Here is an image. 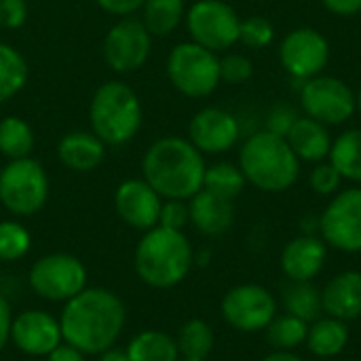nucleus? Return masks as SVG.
<instances>
[{"label": "nucleus", "instance_id": "1", "mask_svg": "<svg viewBox=\"0 0 361 361\" xmlns=\"http://www.w3.org/2000/svg\"><path fill=\"white\" fill-rule=\"evenodd\" d=\"M125 319V305L114 292L85 288L70 298L61 311V338L85 355H102L116 345Z\"/></svg>", "mask_w": 361, "mask_h": 361}, {"label": "nucleus", "instance_id": "2", "mask_svg": "<svg viewBox=\"0 0 361 361\" xmlns=\"http://www.w3.org/2000/svg\"><path fill=\"white\" fill-rule=\"evenodd\" d=\"M205 154L188 137L165 135L152 142L142 159V178L163 197L188 201L203 188Z\"/></svg>", "mask_w": 361, "mask_h": 361}, {"label": "nucleus", "instance_id": "3", "mask_svg": "<svg viewBox=\"0 0 361 361\" xmlns=\"http://www.w3.org/2000/svg\"><path fill=\"white\" fill-rule=\"evenodd\" d=\"M237 165L250 186L260 192L277 195L290 190L298 182L302 163L286 137L260 129L241 144Z\"/></svg>", "mask_w": 361, "mask_h": 361}, {"label": "nucleus", "instance_id": "4", "mask_svg": "<svg viewBox=\"0 0 361 361\" xmlns=\"http://www.w3.org/2000/svg\"><path fill=\"white\" fill-rule=\"evenodd\" d=\"M133 264L137 277L146 286L154 290H169L188 277L195 264V252L182 231L154 226L140 239Z\"/></svg>", "mask_w": 361, "mask_h": 361}, {"label": "nucleus", "instance_id": "5", "mask_svg": "<svg viewBox=\"0 0 361 361\" xmlns=\"http://www.w3.org/2000/svg\"><path fill=\"white\" fill-rule=\"evenodd\" d=\"M144 108L133 87L123 80L102 82L89 104L91 131L112 148L129 144L142 129Z\"/></svg>", "mask_w": 361, "mask_h": 361}, {"label": "nucleus", "instance_id": "6", "mask_svg": "<svg viewBox=\"0 0 361 361\" xmlns=\"http://www.w3.org/2000/svg\"><path fill=\"white\" fill-rule=\"evenodd\" d=\"M171 87L190 99H205L220 87V55L192 42H178L165 61Z\"/></svg>", "mask_w": 361, "mask_h": 361}, {"label": "nucleus", "instance_id": "7", "mask_svg": "<svg viewBox=\"0 0 361 361\" xmlns=\"http://www.w3.org/2000/svg\"><path fill=\"white\" fill-rule=\"evenodd\" d=\"M49 199V176L40 161L25 157L0 169V203L15 218L38 214Z\"/></svg>", "mask_w": 361, "mask_h": 361}, {"label": "nucleus", "instance_id": "8", "mask_svg": "<svg viewBox=\"0 0 361 361\" xmlns=\"http://www.w3.org/2000/svg\"><path fill=\"white\" fill-rule=\"evenodd\" d=\"M298 102L305 116L326 127H343L357 114V93L338 76L317 74L298 85Z\"/></svg>", "mask_w": 361, "mask_h": 361}, {"label": "nucleus", "instance_id": "9", "mask_svg": "<svg viewBox=\"0 0 361 361\" xmlns=\"http://www.w3.org/2000/svg\"><path fill=\"white\" fill-rule=\"evenodd\" d=\"M184 23L192 42L218 55L239 42L241 17L224 0H195L186 8Z\"/></svg>", "mask_w": 361, "mask_h": 361}, {"label": "nucleus", "instance_id": "10", "mask_svg": "<svg viewBox=\"0 0 361 361\" xmlns=\"http://www.w3.org/2000/svg\"><path fill=\"white\" fill-rule=\"evenodd\" d=\"M330 40L326 38V34L311 25L290 30L281 38L277 51L279 63L290 74L294 89H298L302 80L324 74L330 63Z\"/></svg>", "mask_w": 361, "mask_h": 361}, {"label": "nucleus", "instance_id": "11", "mask_svg": "<svg viewBox=\"0 0 361 361\" xmlns=\"http://www.w3.org/2000/svg\"><path fill=\"white\" fill-rule=\"evenodd\" d=\"M319 237L343 254L361 252V186H347L330 197L319 216Z\"/></svg>", "mask_w": 361, "mask_h": 361}, {"label": "nucleus", "instance_id": "12", "mask_svg": "<svg viewBox=\"0 0 361 361\" xmlns=\"http://www.w3.org/2000/svg\"><path fill=\"white\" fill-rule=\"evenodd\" d=\"M27 281L42 300L68 302L87 288V269L72 254H47L34 262Z\"/></svg>", "mask_w": 361, "mask_h": 361}, {"label": "nucleus", "instance_id": "13", "mask_svg": "<svg viewBox=\"0 0 361 361\" xmlns=\"http://www.w3.org/2000/svg\"><path fill=\"white\" fill-rule=\"evenodd\" d=\"M152 53V34L142 19L121 17L104 36L102 55L106 66L116 74L137 72Z\"/></svg>", "mask_w": 361, "mask_h": 361}, {"label": "nucleus", "instance_id": "14", "mask_svg": "<svg viewBox=\"0 0 361 361\" xmlns=\"http://www.w3.org/2000/svg\"><path fill=\"white\" fill-rule=\"evenodd\" d=\"M224 322L243 334H256L269 328L277 315V298L258 283H241L228 290L220 305Z\"/></svg>", "mask_w": 361, "mask_h": 361}, {"label": "nucleus", "instance_id": "15", "mask_svg": "<svg viewBox=\"0 0 361 361\" xmlns=\"http://www.w3.org/2000/svg\"><path fill=\"white\" fill-rule=\"evenodd\" d=\"M188 140L201 154L218 157L239 144L241 123L233 112L220 106H205L190 118Z\"/></svg>", "mask_w": 361, "mask_h": 361}, {"label": "nucleus", "instance_id": "16", "mask_svg": "<svg viewBox=\"0 0 361 361\" xmlns=\"http://www.w3.org/2000/svg\"><path fill=\"white\" fill-rule=\"evenodd\" d=\"M161 205L163 197L144 178H129L121 182L114 192V209L118 218L142 233L159 226Z\"/></svg>", "mask_w": 361, "mask_h": 361}, {"label": "nucleus", "instance_id": "17", "mask_svg": "<svg viewBox=\"0 0 361 361\" xmlns=\"http://www.w3.org/2000/svg\"><path fill=\"white\" fill-rule=\"evenodd\" d=\"M11 343L25 355L47 357L57 345L63 343L59 319L47 311L30 309L13 317Z\"/></svg>", "mask_w": 361, "mask_h": 361}, {"label": "nucleus", "instance_id": "18", "mask_svg": "<svg viewBox=\"0 0 361 361\" xmlns=\"http://www.w3.org/2000/svg\"><path fill=\"white\" fill-rule=\"evenodd\" d=\"M328 245L319 235H298L290 239L279 256L283 275L290 281H313L326 267Z\"/></svg>", "mask_w": 361, "mask_h": 361}, {"label": "nucleus", "instance_id": "19", "mask_svg": "<svg viewBox=\"0 0 361 361\" xmlns=\"http://www.w3.org/2000/svg\"><path fill=\"white\" fill-rule=\"evenodd\" d=\"M190 224L205 237H222L235 224V201L201 188L188 199Z\"/></svg>", "mask_w": 361, "mask_h": 361}, {"label": "nucleus", "instance_id": "20", "mask_svg": "<svg viewBox=\"0 0 361 361\" xmlns=\"http://www.w3.org/2000/svg\"><path fill=\"white\" fill-rule=\"evenodd\" d=\"M106 148L108 146L91 129H78L61 135V140L57 142V159L66 169L87 173L104 163Z\"/></svg>", "mask_w": 361, "mask_h": 361}, {"label": "nucleus", "instance_id": "21", "mask_svg": "<svg viewBox=\"0 0 361 361\" xmlns=\"http://www.w3.org/2000/svg\"><path fill=\"white\" fill-rule=\"evenodd\" d=\"M322 309L341 322L361 317V273L343 271L334 275L322 290Z\"/></svg>", "mask_w": 361, "mask_h": 361}, {"label": "nucleus", "instance_id": "22", "mask_svg": "<svg viewBox=\"0 0 361 361\" xmlns=\"http://www.w3.org/2000/svg\"><path fill=\"white\" fill-rule=\"evenodd\" d=\"M286 140L290 148L294 150V154L300 159V163L315 165V163L328 161L334 137L330 133V127H326L324 123L315 118L300 114L294 127L290 129V133L286 135Z\"/></svg>", "mask_w": 361, "mask_h": 361}, {"label": "nucleus", "instance_id": "23", "mask_svg": "<svg viewBox=\"0 0 361 361\" xmlns=\"http://www.w3.org/2000/svg\"><path fill=\"white\" fill-rule=\"evenodd\" d=\"M347 343H349L347 322L326 315L309 324V334H307L305 345L315 357H322V360L336 357L345 351Z\"/></svg>", "mask_w": 361, "mask_h": 361}, {"label": "nucleus", "instance_id": "24", "mask_svg": "<svg viewBox=\"0 0 361 361\" xmlns=\"http://www.w3.org/2000/svg\"><path fill=\"white\" fill-rule=\"evenodd\" d=\"M328 161L345 182L361 186V127H349L332 140Z\"/></svg>", "mask_w": 361, "mask_h": 361}, {"label": "nucleus", "instance_id": "25", "mask_svg": "<svg viewBox=\"0 0 361 361\" xmlns=\"http://www.w3.org/2000/svg\"><path fill=\"white\" fill-rule=\"evenodd\" d=\"M131 361H178L180 349L173 336L163 330H144L135 334L127 345Z\"/></svg>", "mask_w": 361, "mask_h": 361}, {"label": "nucleus", "instance_id": "26", "mask_svg": "<svg viewBox=\"0 0 361 361\" xmlns=\"http://www.w3.org/2000/svg\"><path fill=\"white\" fill-rule=\"evenodd\" d=\"M142 23L146 30L159 38L169 36L180 27L186 17V2L184 0H144L142 4Z\"/></svg>", "mask_w": 361, "mask_h": 361}, {"label": "nucleus", "instance_id": "27", "mask_svg": "<svg viewBox=\"0 0 361 361\" xmlns=\"http://www.w3.org/2000/svg\"><path fill=\"white\" fill-rule=\"evenodd\" d=\"M286 313L300 317L305 322H315L322 317V290L313 281H290L281 296Z\"/></svg>", "mask_w": 361, "mask_h": 361}, {"label": "nucleus", "instance_id": "28", "mask_svg": "<svg viewBox=\"0 0 361 361\" xmlns=\"http://www.w3.org/2000/svg\"><path fill=\"white\" fill-rule=\"evenodd\" d=\"M36 135L32 125L21 116H4L0 121V154L8 161L32 157Z\"/></svg>", "mask_w": 361, "mask_h": 361}, {"label": "nucleus", "instance_id": "29", "mask_svg": "<svg viewBox=\"0 0 361 361\" xmlns=\"http://www.w3.org/2000/svg\"><path fill=\"white\" fill-rule=\"evenodd\" d=\"M30 76L25 57L8 42L0 40V106L25 87Z\"/></svg>", "mask_w": 361, "mask_h": 361}, {"label": "nucleus", "instance_id": "30", "mask_svg": "<svg viewBox=\"0 0 361 361\" xmlns=\"http://www.w3.org/2000/svg\"><path fill=\"white\" fill-rule=\"evenodd\" d=\"M245 186H247L245 176H243V171H241V167L237 163L218 161L214 165H207V169H205L203 188L218 195V197L235 201L243 192Z\"/></svg>", "mask_w": 361, "mask_h": 361}, {"label": "nucleus", "instance_id": "31", "mask_svg": "<svg viewBox=\"0 0 361 361\" xmlns=\"http://www.w3.org/2000/svg\"><path fill=\"white\" fill-rule=\"evenodd\" d=\"M178 349L180 357L184 360H207L214 351L216 336L207 322L203 319H188L178 332Z\"/></svg>", "mask_w": 361, "mask_h": 361}, {"label": "nucleus", "instance_id": "32", "mask_svg": "<svg viewBox=\"0 0 361 361\" xmlns=\"http://www.w3.org/2000/svg\"><path fill=\"white\" fill-rule=\"evenodd\" d=\"M264 332H267L269 345L275 351H296L298 347L307 343L309 322L294 317L290 313H283V315H275V319L269 324Z\"/></svg>", "mask_w": 361, "mask_h": 361}, {"label": "nucleus", "instance_id": "33", "mask_svg": "<svg viewBox=\"0 0 361 361\" xmlns=\"http://www.w3.org/2000/svg\"><path fill=\"white\" fill-rule=\"evenodd\" d=\"M32 245V237L27 228L17 220L0 222V262L21 260Z\"/></svg>", "mask_w": 361, "mask_h": 361}, {"label": "nucleus", "instance_id": "34", "mask_svg": "<svg viewBox=\"0 0 361 361\" xmlns=\"http://www.w3.org/2000/svg\"><path fill=\"white\" fill-rule=\"evenodd\" d=\"M275 40V25L260 15H252L241 19V30H239V42L245 44L247 49L260 51L271 47Z\"/></svg>", "mask_w": 361, "mask_h": 361}, {"label": "nucleus", "instance_id": "35", "mask_svg": "<svg viewBox=\"0 0 361 361\" xmlns=\"http://www.w3.org/2000/svg\"><path fill=\"white\" fill-rule=\"evenodd\" d=\"M343 176L336 171V167L330 161L315 163L309 173V186L319 197H334L338 190H343Z\"/></svg>", "mask_w": 361, "mask_h": 361}, {"label": "nucleus", "instance_id": "36", "mask_svg": "<svg viewBox=\"0 0 361 361\" xmlns=\"http://www.w3.org/2000/svg\"><path fill=\"white\" fill-rule=\"evenodd\" d=\"M254 76V61L243 53H226L220 57V78L226 85H243Z\"/></svg>", "mask_w": 361, "mask_h": 361}, {"label": "nucleus", "instance_id": "37", "mask_svg": "<svg viewBox=\"0 0 361 361\" xmlns=\"http://www.w3.org/2000/svg\"><path fill=\"white\" fill-rule=\"evenodd\" d=\"M298 110L292 106V104H288V102H279V104H275L271 110H269V114H267V118H264V129L267 131H271V133H275V135H281V137H286L288 133H290V129L294 127V123L298 121Z\"/></svg>", "mask_w": 361, "mask_h": 361}, {"label": "nucleus", "instance_id": "38", "mask_svg": "<svg viewBox=\"0 0 361 361\" xmlns=\"http://www.w3.org/2000/svg\"><path fill=\"white\" fill-rule=\"evenodd\" d=\"M190 224V212H188V201H178V199H163L161 205V216H159V226L171 228V231H182Z\"/></svg>", "mask_w": 361, "mask_h": 361}, {"label": "nucleus", "instance_id": "39", "mask_svg": "<svg viewBox=\"0 0 361 361\" xmlns=\"http://www.w3.org/2000/svg\"><path fill=\"white\" fill-rule=\"evenodd\" d=\"M27 2L25 0H0V27L17 30L27 21Z\"/></svg>", "mask_w": 361, "mask_h": 361}, {"label": "nucleus", "instance_id": "40", "mask_svg": "<svg viewBox=\"0 0 361 361\" xmlns=\"http://www.w3.org/2000/svg\"><path fill=\"white\" fill-rule=\"evenodd\" d=\"M95 4L104 13L121 19V17H133L142 8L144 0H95Z\"/></svg>", "mask_w": 361, "mask_h": 361}, {"label": "nucleus", "instance_id": "41", "mask_svg": "<svg viewBox=\"0 0 361 361\" xmlns=\"http://www.w3.org/2000/svg\"><path fill=\"white\" fill-rule=\"evenodd\" d=\"M324 8L336 17H355L361 13V0H319Z\"/></svg>", "mask_w": 361, "mask_h": 361}, {"label": "nucleus", "instance_id": "42", "mask_svg": "<svg viewBox=\"0 0 361 361\" xmlns=\"http://www.w3.org/2000/svg\"><path fill=\"white\" fill-rule=\"evenodd\" d=\"M11 326H13V311L4 296H0V351L11 341Z\"/></svg>", "mask_w": 361, "mask_h": 361}, {"label": "nucleus", "instance_id": "43", "mask_svg": "<svg viewBox=\"0 0 361 361\" xmlns=\"http://www.w3.org/2000/svg\"><path fill=\"white\" fill-rule=\"evenodd\" d=\"M47 361H85V353L68 343H61L47 355Z\"/></svg>", "mask_w": 361, "mask_h": 361}, {"label": "nucleus", "instance_id": "44", "mask_svg": "<svg viewBox=\"0 0 361 361\" xmlns=\"http://www.w3.org/2000/svg\"><path fill=\"white\" fill-rule=\"evenodd\" d=\"M262 361H302L294 351H273Z\"/></svg>", "mask_w": 361, "mask_h": 361}, {"label": "nucleus", "instance_id": "45", "mask_svg": "<svg viewBox=\"0 0 361 361\" xmlns=\"http://www.w3.org/2000/svg\"><path fill=\"white\" fill-rule=\"evenodd\" d=\"M99 361H131L129 360V355H127V351H118V349H108V351H104L102 353V357Z\"/></svg>", "mask_w": 361, "mask_h": 361}, {"label": "nucleus", "instance_id": "46", "mask_svg": "<svg viewBox=\"0 0 361 361\" xmlns=\"http://www.w3.org/2000/svg\"><path fill=\"white\" fill-rule=\"evenodd\" d=\"M357 93V114L361 116V87H360V91H355Z\"/></svg>", "mask_w": 361, "mask_h": 361}, {"label": "nucleus", "instance_id": "47", "mask_svg": "<svg viewBox=\"0 0 361 361\" xmlns=\"http://www.w3.org/2000/svg\"><path fill=\"white\" fill-rule=\"evenodd\" d=\"M178 361H207V360H184V357H180Z\"/></svg>", "mask_w": 361, "mask_h": 361}]
</instances>
